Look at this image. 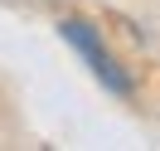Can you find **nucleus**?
Wrapping results in <instances>:
<instances>
[{
	"instance_id": "nucleus-1",
	"label": "nucleus",
	"mask_w": 160,
	"mask_h": 151,
	"mask_svg": "<svg viewBox=\"0 0 160 151\" xmlns=\"http://www.w3.org/2000/svg\"><path fill=\"white\" fill-rule=\"evenodd\" d=\"M58 39L88 63V73L112 93V98H131V93H136V78L117 63V54L107 49V39H102V30H97L92 20H82V15H63V20H58Z\"/></svg>"
}]
</instances>
